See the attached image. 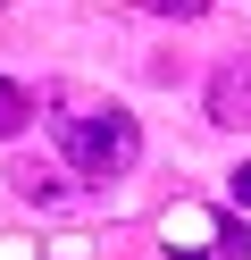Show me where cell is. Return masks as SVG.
<instances>
[{
    "label": "cell",
    "instance_id": "cell-1",
    "mask_svg": "<svg viewBox=\"0 0 251 260\" xmlns=\"http://www.w3.org/2000/svg\"><path fill=\"white\" fill-rule=\"evenodd\" d=\"M50 126H59L67 168L92 176V185H117V176L142 159V126H134V109H117V101H84V109H67V118H50Z\"/></svg>",
    "mask_w": 251,
    "mask_h": 260
},
{
    "label": "cell",
    "instance_id": "cell-2",
    "mask_svg": "<svg viewBox=\"0 0 251 260\" xmlns=\"http://www.w3.org/2000/svg\"><path fill=\"white\" fill-rule=\"evenodd\" d=\"M159 243L176 260H251V226L243 210H209V202H176L159 218Z\"/></svg>",
    "mask_w": 251,
    "mask_h": 260
},
{
    "label": "cell",
    "instance_id": "cell-3",
    "mask_svg": "<svg viewBox=\"0 0 251 260\" xmlns=\"http://www.w3.org/2000/svg\"><path fill=\"white\" fill-rule=\"evenodd\" d=\"M209 126H226V135H243V126H251V51L226 59V68L209 76Z\"/></svg>",
    "mask_w": 251,
    "mask_h": 260
},
{
    "label": "cell",
    "instance_id": "cell-4",
    "mask_svg": "<svg viewBox=\"0 0 251 260\" xmlns=\"http://www.w3.org/2000/svg\"><path fill=\"white\" fill-rule=\"evenodd\" d=\"M17 193H25L33 210H59V202H67V176L42 168V159H17Z\"/></svg>",
    "mask_w": 251,
    "mask_h": 260
},
{
    "label": "cell",
    "instance_id": "cell-5",
    "mask_svg": "<svg viewBox=\"0 0 251 260\" xmlns=\"http://www.w3.org/2000/svg\"><path fill=\"white\" fill-rule=\"evenodd\" d=\"M25 118H33V92L0 76V143H9V135H25Z\"/></svg>",
    "mask_w": 251,
    "mask_h": 260
},
{
    "label": "cell",
    "instance_id": "cell-6",
    "mask_svg": "<svg viewBox=\"0 0 251 260\" xmlns=\"http://www.w3.org/2000/svg\"><path fill=\"white\" fill-rule=\"evenodd\" d=\"M142 9H159V17H201V0H142Z\"/></svg>",
    "mask_w": 251,
    "mask_h": 260
},
{
    "label": "cell",
    "instance_id": "cell-7",
    "mask_svg": "<svg viewBox=\"0 0 251 260\" xmlns=\"http://www.w3.org/2000/svg\"><path fill=\"white\" fill-rule=\"evenodd\" d=\"M226 193H234V210H251V168H234V176H226Z\"/></svg>",
    "mask_w": 251,
    "mask_h": 260
}]
</instances>
